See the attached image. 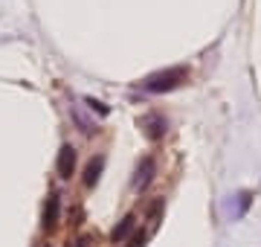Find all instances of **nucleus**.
Masks as SVG:
<instances>
[{
	"label": "nucleus",
	"mask_w": 261,
	"mask_h": 247,
	"mask_svg": "<svg viewBox=\"0 0 261 247\" xmlns=\"http://www.w3.org/2000/svg\"><path fill=\"white\" fill-rule=\"evenodd\" d=\"M73 247H87V238H79V241H75Z\"/></svg>",
	"instance_id": "nucleus-10"
},
{
	"label": "nucleus",
	"mask_w": 261,
	"mask_h": 247,
	"mask_svg": "<svg viewBox=\"0 0 261 247\" xmlns=\"http://www.w3.org/2000/svg\"><path fill=\"white\" fill-rule=\"evenodd\" d=\"M180 82H186V70H183V67H171V70H163V73H154V76L145 79V90L160 93V90L177 87Z\"/></svg>",
	"instance_id": "nucleus-1"
},
{
	"label": "nucleus",
	"mask_w": 261,
	"mask_h": 247,
	"mask_svg": "<svg viewBox=\"0 0 261 247\" xmlns=\"http://www.w3.org/2000/svg\"><path fill=\"white\" fill-rule=\"evenodd\" d=\"M130 247H145V236H142V233H137V236L130 238Z\"/></svg>",
	"instance_id": "nucleus-8"
},
{
	"label": "nucleus",
	"mask_w": 261,
	"mask_h": 247,
	"mask_svg": "<svg viewBox=\"0 0 261 247\" xmlns=\"http://www.w3.org/2000/svg\"><path fill=\"white\" fill-rule=\"evenodd\" d=\"M134 224H137V218H134V215H128V218H125L119 227L111 233V238H113V241H125V236H128L130 230H134Z\"/></svg>",
	"instance_id": "nucleus-6"
},
{
	"label": "nucleus",
	"mask_w": 261,
	"mask_h": 247,
	"mask_svg": "<svg viewBox=\"0 0 261 247\" xmlns=\"http://www.w3.org/2000/svg\"><path fill=\"white\" fill-rule=\"evenodd\" d=\"M102 166H105V157H96V160L87 166V175H84V183H87V186H93V183L99 181V171H102Z\"/></svg>",
	"instance_id": "nucleus-7"
},
{
	"label": "nucleus",
	"mask_w": 261,
	"mask_h": 247,
	"mask_svg": "<svg viewBox=\"0 0 261 247\" xmlns=\"http://www.w3.org/2000/svg\"><path fill=\"white\" fill-rule=\"evenodd\" d=\"M58 195H49L47 198V207H44V227H56L58 224Z\"/></svg>",
	"instance_id": "nucleus-4"
},
{
	"label": "nucleus",
	"mask_w": 261,
	"mask_h": 247,
	"mask_svg": "<svg viewBox=\"0 0 261 247\" xmlns=\"http://www.w3.org/2000/svg\"><path fill=\"white\" fill-rule=\"evenodd\" d=\"M151 181H154V157H145V160H142V166L137 169L134 186H137V189H145V186H148Z\"/></svg>",
	"instance_id": "nucleus-3"
},
{
	"label": "nucleus",
	"mask_w": 261,
	"mask_h": 247,
	"mask_svg": "<svg viewBox=\"0 0 261 247\" xmlns=\"http://www.w3.org/2000/svg\"><path fill=\"white\" fill-rule=\"evenodd\" d=\"M145 137L148 140H157V137H163V131H166V122L160 119V116H145Z\"/></svg>",
	"instance_id": "nucleus-5"
},
{
	"label": "nucleus",
	"mask_w": 261,
	"mask_h": 247,
	"mask_svg": "<svg viewBox=\"0 0 261 247\" xmlns=\"http://www.w3.org/2000/svg\"><path fill=\"white\" fill-rule=\"evenodd\" d=\"M73 169H75V152H73V145H64V149L58 152V175L67 181V178L73 175Z\"/></svg>",
	"instance_id": "nucleus-2"
},
{
	"label": "nucleus",
	"mask_w": 261,
	"mask_h": 247,
	"mask_svg": "<svg viewBox=\"0 0 261 247\" xmlns=\"http://www.w3.org/2000/svg\"><path fill=\"white\" fill-rule=\"evenodd\" d=\"M87 105H90V108H96L99 114H108V108H105L102 102H96V99H87Z\"/></svg>",
	"instance_id": "nucleus-9"
}]
</instances>
